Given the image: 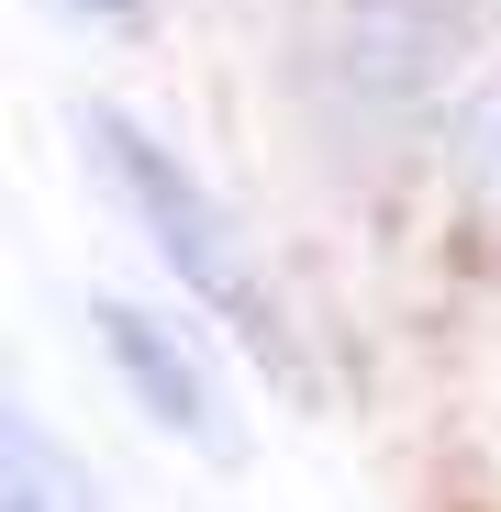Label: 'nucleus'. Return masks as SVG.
I'll return each instance as SVG.
<instances>
[{
    "mask_svg": "<svg viewBox=\"0 0 501 512\" xmlns=\"http://www.w3.org/2000/svg\"><path fill=\"white\" fill-rule=\"evenodd\" d=\"M101 346H112V368H123V390L167 423V435H190L201 457H223V423H212V379H201V357L167 334L156 312H134V301H101Z\"/></svg>",
    "mask_w": 501,
    "mask_h": 512,
    "instance_id": "f03ea898",
    "label": "nucleus"
},
{
    "mask_svg": "<svg viewBox=\"0 0 501 512\" xmlns=\"http://www.w3.org/2000/svg\"><path fill=\"white\" fill-rule=\"evenodd\" d=\"M78 12H101V23H134V12H145V0H78Z\"/></svg>",
    "mask_w": 501,
    "mask_h": 512,
    "instance_id": "20e7f679",
    "label": "nucleus"
},
{
    "mask_svg": "<svg viewBox=\"0 0 501 512\" xmlns=\"http://www.w3.org/2000/svg\"><path fill=\"white\" fill-rule=\"evenodd\" d=\"M0 512H101L90 479H78V457L34 412H12V401H0Z\"/></svg>",
    "mask_w": 501,
    "mask_h": 512,
    "instance_id": "7ed1b4c3",
    "label": "nucleus"
},
{
    "mask_svg": "<svg viewBox=\"0 0 501 512\" xmlns=\"http://www.w3.org/2000/svg\"><path fill=\"white\" fill-rule=\"evenodd\" d=\"M90 145H101V167H112V190L134 201V223L156 234V256L179 268L212 312H234L245 334H268L279 346V301H268V279H257V256H245V234H234V212L190 179L179 156H167L145 123H123V112H90Z\"/></svg>",
    "mask_w": 501,
    "mask_h": 512,
    "instance_id": "f257e3e1",
    "label": "nucleus"
},
{
    "mask_svg": "<svg viewBox=\"0 0 501 512\" xmlns=\"http://www.w3.org/2000/svg\"><path fill=\"white\" fill-rule=\"evenodd\" d=\"M479 134H490V156H501V101H490V112H479Z\"/></svg>",
    "mask_w": 501,
    "mask_h": 512,
    "instance_id": "39448f33",
    "label": "nucleus"
}]
</instances>
